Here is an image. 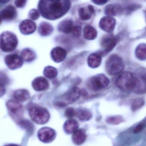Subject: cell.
Listing matches in <instances>:
<instances>
[{"label":"cell","mask_w":146,"mask_h":146,"mask_svg":"<svg viewBox=\"0 0 146 146\" xmlns=\"http://www.w3.org/2000/svg\"><path fill=\"white\" fill-rule=\"evenodd\" d=\"M17 14L16 9L12 5H8L1 12V21L12 20L15 19Z\"/></svg>","instance_id":"obj_15"},{"label":"cell","mask_w":146,"mask_h":146,"mask_svg":"<svg viewBox=\"0 0 146 146\" xmlns=\"http://www.w3.org/2000/svg\"><path fill=\"white\" fill-rule=\"evenodd\" d=\"M135 76L130 72L121 73L117 77L116 84L118 88L124 91L133 90L135 86Z\"/></svg>","instance_id":"obj_2"},{"label":"cell","mask_w":146,"mask_h":146,"mask_svg":"<svg viewBox=\"0 0 146 146\" xmlns=\"http://www.w3.org/2000/svg\"><path fill=\"white\" fill-rule=\"evenodd\" d=\"M144 124L141 123V124H139V125H137V126L135 127V128L134 129V132L135 133H139L141 130H142V129H144Z\"/></svg>","instance_id":"obj_39"},{"label":"cell","mask_w":146,"mask_h":146,"mask_svg":"<svg viewBox=\"0 0 146 146\" xmlns=\"http://www.w3.org/2000/svg\"><path fill=\"white\" fill-rule=\"evenodd\" d=\"M109 83V80L106 76L99 74L90 78L87 86L90 90L97 92L108 86Z\"/></svg>","instance_id":"obj_7"},{"label":"cell","mask_w":146,"mask_h":146,"mask_svg":"<svg viewBox=\"0 0 146 146\" xmlns=\"http://www.w3.org/2000/svg\"><path fill=\"white\" fill-rule=\"evenodd\" d=\"M76 115L81 121H87L92 117V114L90 111L85 110L79 109L76 111Z\"/></svg>","instance_id":"obj_29"},{"label":"cell","mask_w":146,"mask_h":146,"mask_svg":"<svg viewBox=\"0 0 146 146\" xmlns=\"http://www.w3.org/2000/svg\"><path fill=\"white\" fill-rule=\"evenodd\" d=\"M81 26L76 25L73 26L71 33L75 36L79 37L81 34Z\"/></svg>","instance_id":"obj_35"},{"label":"cell","mask_w":146,"mask_h":146,"mask_svg":"<svg viewBox=\"0 0 146 146\" xmlns=\"http://www.w3.org/2000/svg\"><path fill=\"white\" fill-rule=\"evenodd\" d=\"M78 122L73 119L67 120L63 125V129L66 133L70 134L73 133L79 128Z\"/></svg>","instance_id":"obj_21"},{"label":"cell","mask_w":146,"mask_h":146,"mask_svg":"<svg viewBox=\"0 0 146 146\" xmlns=\"http://www.w3.org/2000/svg\"><path fill=\"white\" fill-rule=\"evenodd\" d=\"M71 7L70 0H39V11L44 18L55 20L65 15Z\"/></svg>","instance_id":"obj_1"},{"label":"cell","mask_w":146,"mask_h":146,"mask_svg":"<svg viewBox=\"0 0 146 146\" xmlns=\"http://www.w3.org/2000/svg\"><path fill=\"white\" fill-rule=\"evenodd\" d=\"M18 43L17 37L13 33L4 32L1 34V48L3 52H10L14 50Z\"/></svg>","instance_id":"obj_5"},{"label":"cell","mask_w":146,"mask_h":146,"mask_svg":"<svg viewBox=\"0 0 146 146\" xmlns=\"http://www.w3.org/2000/svg\"><path fill=\"white\" fill-rule=\"evenodd\" d=\"M81 94V92L78 87H73L67 92L58 98L55 102L57 106L64 107L78 100Z\"/></svg>","instance_id":"obj_6"},{"label":"cell","mask_w":146,"mask_h":146,"mask_svg":"<svg viewBox=\"0 0 146 146\" xmlns=\"http://www.w3.org/2000/svg\"><path fill=\"white\" fill-rule=\"evenodd\" d=\"M102 57L97 53L91 54L88 57L87 63L90 67L93 68H97L101 65Z\"/></svg>","instance_id":"obj_22"},{"label":"cell","mask_w":146,"mask_h":146,"mask_svg":"<svg viewBox=\"0 0 146 146\" xmlns=\"http://www.w3.org/2000/svg\"><path fill=\"white\" fill-rule=\"evenodd\" d=\"M84 36L87 40H93L97 37V33L96 29L91 25L86 26L83 30Z\"/></svg>","instance_id":"obj_26"},{"label":"cell","mask_w":146,"mask_h":146,"mask_svg":"<svg viewBox=\"0 0 146 146\" xmlns=\"http://www.w3.org/2000/svg\"><path fill=\"white\" fill-rule=\"evenodd\" d=\"M32 86L36 91L41 92L45 91L49 88V83L44 77L39 76L35 78L33 81Z\"/></svg>","instance_id":"obj_16"},{"label":"cell","mask_w":146,"mask_h":146,"mask_svg":"<svg viewBox=\"0 0 146 146\" xmlns=\"http://www.w3.org/2000/svg\"><path fill=\"white\" fill-rule=\"evenodd\" d=\"M145 104L144 100L142 98H138L134 100L132 106V110L133 111L137 110L141 108Z\"/></svg>","instance_id":"obj_31"},{"label":"cell","mask_w":146,"mask_h":146,"mask_svg":"<svg viewBox=\"0 0 146 146\" xmlns=\"http://www.w3.org/2000/svg\"><path fill=\"white\" fill-rule=\"evenodd\" d=\"M19 123L21 126L26 129L28 132H31L32 130H33V125L29 121L21 120Z\"/></svg>","instance_id":"obj_32"},{"label":"cell","mask_w":146,"mask_h":146,"mask_svg":"<svg viewBox=\"0 0 146 146\" xmlns=\"http://www.w3.org/2000/svg\"><path fill=\"white\" fill-rule=\"evenodd\" d=\"M27 0H15V4L17 7L23 8L25 7Z\"/></svg>","instance_id":"obj_37"},{"label":"cell","mask_w":146,"mask_h":146,"mask_svg":"<svg viewBox=\"0 0 146 146\" xmlns=\"http://www.w3.org/2000/svg\"><path fill=\"white\" fill-rule=\"evenodd\" d=\"M73 26V23L72 20L66 19L59 23L57 29L60 32L68 34L71 32Z\"/></svg>","instance_id":"obj_20"},{"label":"cell","mask_w":146,"mask_h":146,"mask_svg":"<svg viewBox=\"0 0 146 146\" xmlns=\"http://www.w3.org/2000/svg\"><path fill=\"white\" fill-rule=\"evenodd\" d=\"M117 39L113 36H105L101 40V45L105 51L110 52L115 47L117 44Z\"/></svg>","instance_id":"obj_14"},{"label":"cell","mask_w":146,"mask_h":146,"mask_svg":"<svg viewBox=\"0 0 146 146\" xmlns=\"http://www.w3.org/2000/svg\"><path fill=\"white\" fill-rule=\"evenodd\" d=\"M87 135L85 131L83 129H78L73 133L72 139L73 142L77 145H80L85 141Z\"/></svg>","instance_id":"obj_19"},{"label":"cell","mask_w":146,"mask_h":146,"mask_svg":"<svg viewBox=\"0 0 146 146\" xmlns=\"http://www.w3.org/2000/svg\"><path fill=\"white\" fill-rule=\"evenodd\" d=\"M21 58L25 61L30 62L35 60L36 55L35 52L29 48H25L21 51Z\"/></svg>","instance_id":"obj_27"},{"label":"cell","mask_w":146,"mask_h":146,"mask_svg":"<svg viewBox=\"0 0 146 146\" xmlns=\"http://www.w3.org/2000/svg\"><path fill=\"white\" fill-rule=\"evenodd\" d=\"M136 82L133 91L137 94L146 93V73H140L135 76Z\"/></svg>","instance_id":"obj_11"},{"label":"cell","mask_w":146,"mask_h":146,"mask_svg":"<svg viewBox=\"0 0 146 146\" xmlns=\"http://www.w3.org/2000/svg\"><path fill=\"white\" fill-rule=\"evenodd\" d=\"M95 13L94 7L91 5L86 7H81L79 10V15L81 19L83 21H88L92 17Z\"/></svg>","instance_id":"obj_18"},{"label":"cell","mask_w":146,"mask_h":146,"mask_svg":"<svg viewBox=\"0 0 146 146\" xmlns=\"http://www.w3.org/2000/svg\"><path fill=\"white\" fill-rule=\"evenodd\" d=\"M28 17L33 20H36L39 17V14L38 11L36 9H32L28 13Z\"/></svg>","instance_id":"obj_34"},{"label":"cell","mask_w":146,"mask_h":146,"mask_svg":"<svg viewBox=\"0 0 146 146\" xmlns=\"http://www.w3.org/2000/svg\"><path fill=\"white\" fill-rule=\"evenodd\" d=\"M5 62L8 68L11 70H15L20 68L23 65V59L21 56L16 54L7 56L5 58Z\"/></svg>","instance_id":"obj_10"},{"label":"cell","mask_w":146,"mask_h":146,"mask_svg":"<svg viewBox=\"0 0 146 146\" xmlns=\"http://www.w3.org/2000/svg\"><path fill=\"white\" fill-rule=\"evenodd\" d=\"M67 55L66 50L60 47L53 48L51 53V59L54 62L57 63L63 61L66 58Z\"/></svg>","instance_id":"obj_17"},{"label":"cell","mask_w":146,"mask_h":146,"mask_svg":"<svg viewBox=\"0 0 146 146\" xmlns=\"http://www.w3.org/2000/svg\"><path fill=\"white\" fill-rule=\"evenodd\" d=\"M124 68L122 59L119 56L113 54L111 56L106 62V72L111 75H117L122 72Z\"/></svg>","instance_id":"obj_4"},{"label":"cell","mask_w":146,"mask_h":146,"mask_svg":"<svg viewBox=\"0 0 146 146\" xmlns=\"http://www.w3.org/2000/svg\"></svg>","instance_id":"obj_43"},{"label":"cell","mask_w":146,"mask_h":146,"mask_svg":"<svg viewBox=\"0 0 146 146\" xmlns=\"http://www.w3.org/2000/svg\"><path fill=\"white\" fill-rule=\"evenodd\" d=\"M136 57L141 60H146V44H141L137 46L135 50Z\"/></svg>","instance_id":"obj_28"},{"label":"cell","mask_w":146,"mask_h":146,"mask_svg":"<svg viewBox=\"0 0 146 146\" xmlns=\"http://www.w3.org/2000/svg\"><path fill=\"white\" fill-rule=\"evenodd\" d=\"M5 146H19L18 145H15V144H8V145H6Z\"/></svg>","instance_id":"obj_42"},{"label":"cell","mask_w":146,"mask_h":146,"mask_svg":"<svg viewBox=\"0 0 146 146\" xmlns=\"http://www.w3.org/2000/svg\"><path fill=\"white\" fill-rule=\"evenodd\" d=\"M10 0H1V3H6L9 1Z\"/></svg>","instance_id":"obj_41"},{"label":"cell","mask_w":146,"mask_h":146,"mask_svg":"<svg viewBox=\"0 0 146 146\" xmlns=\"http://www.w3.org/2000/svg\"><path fill=\"white\" fill-rule=\"evenodd\" d=\"M108 0H92V1L98 5H103L106 3Z\"/></svg>","instance_id":"obj_40"},{"label":"cell","mask_w":146,"mask_h":146,"mask_svg":"<svg viewBox=\"0 0 146 146\" xmlns=\"http://www.w3.org/2000/svg\"><path fill=\"white\" fill-rule=\"evenodd\" d=\"M76 112L73 108H68L65 111V115L68 118H71L76 115Z\"/></svg>","instance_id":"obj_36"},{"label":"cell","mask_w":146,"mask_h":146,"mask_svg":"<svg viewBox=\"0 0 146 146\" xmlns=\"http://www.w3.org/2000/svg\"><path fill=\"white\" fill-rule=\"evenodd\" d=\"M58 72L56 68L51 66L46 67L45 68L43 71V74L45 76L49 79H53L56 77Z\"/></svg>","instance_id":"obj_30"},{"label":"cell","mask_w":146,"mask_h":146,"mask_svg":"<svg viewBox=\"0 0 146 146\" xmlns=\"http://www.w3.org/2000/svg\"><path fill=\"white\" fill-rule=\"evenodd\" d=\"M29 114L31 120L39 124H45L50 117L47 109L39 106H32L29 110Z\"/></svg>","instance_id":"obj_3"},{"label":"cell","mask_w":146,"mask_h":146,"mask_svg":"<svg viewBox=\"0 0 146 146\" xmlns=\"http://www.w3.org/2000/svg\"><path fill=\"white\" fill-rule=\"evenodd\" d=\"M53 30V27L51 24L47 22H43L39 27L38 32L41 36H48L51 34Z\"/></svg>","instance_id":"obj_25"},{"label":"cell","mask_w":146,"mask_h":146,"mask_svg":"<svg viewBox=\"0 0 146 146\" xmlns=\"http://www.w3.org/2000/svg\"><path fill=\"white\" fill-rule=\"evenodd\" d=\"M122 118L119 116L112 117L107 119V122L108 123L113 125H117L122 122Z\"/></svg>","instance_id":"obj_33"},{"label":"cell","mask_w":146,"mask_h":146,"mask_svg":"<svg viewBox=\"0 0 146 146\" xmlns=\"http://www.w3.org/2000/svg\"><path fill=\"white\" fill-rule=\"evenodd\" d=\"M37 136L40 141L45 143L52 142L56 137L55 130L49 127H43L38 132Z\"/></svg>","instance_id":"obj_9"},{"label":"cell","mask_w":146,"mask_h":146,"mask_svg":"<svg viewBox=\"0 0 146 146\" xmlns=\"http://www.w3.org/2000/svg\"><path fill=\"white\" fill-rule=\"evenodd\" d=\"M13 97L17 101L24 102L29 99L30 94L25 89H19L14 92Z\"/></svg>","instance_id":"obj_24"},{"label":"cell","mask_w":146,"mask_h":146,"mask_svg":"<svg viewBox=\"0 0 146 146\" xmlns=\"http://www.w3.org/2000/svg\"><path fill=\"white\" fill-rule=\"evenodd\" d=\"M122 11V8L118 4H111L105 7V12L108 16H115Z\"/></svg>","instance_id":"obj_23"},{"label":"cell","mask_w":146,"mask_h":146,"mask_svg":"<svg viewBox=\"0 0 146 146\" xmlns=\"http://www.w3.org/2000/svg\"><path fill=\"white\" fill-rule=\"evenodd\" d=\"M1 85L3 86L6 85L7 83H8V80L7 77L4 74L2 75V74H1Z\"/></svg>","instance_id":"obj_38"},{"label":"cell","mask_w":146,"mask_h":146,"mask_svg":"<svg viewBox=\"0 0 146 146\" xmlns=\"http://www.w3.org/2000/svg\"><path fill=\"white\" fill-rule=\"evenodd\" d=\"M116 25L115 19L110 16L102 18L99 23L100 28L104 31L111 32L115 29Z\"/></svg>","instance_id":"obj_13"},{"label":"cell","mask_w":146,"mask_h":146,"mask_svg":"<svg viewBox=\"0 0 146 146\" xmlns=\"http://www.w3.org/2000/svg\"><path fill=\"white\" fill-rule=\"evenodd\" d=\"M7 108L10 116L18 122L21 120L23 113V106L15 100H9L7 103Z\"/></svg>","instance_id":"obj_8"},{"label":"cell","mask_w":146,"mask_h":146,"mask_svg":"<svg viewBox=\"0 0 146 146\" xmlns=\"http://www.w3.org/2000/svg\"><path fill=\"white\" fill-rule=\"evenodd\" d=\"M36 28V24L30 20L22 21L19 25V29L21 33L24 35H29L33 33Z\"/></svg>","instance_id":"obj_12"}]
</instances>
